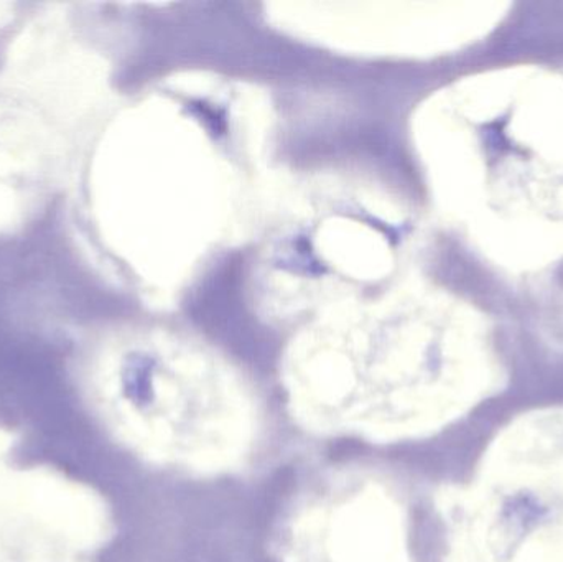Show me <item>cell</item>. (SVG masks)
<instances>
[{"mask_svg":"<svg viewBox=\"0 0 563 562\" xmlns=\"http://www.w3.org/2000/svg\"><path fill=\"white\" fill-rule=\"evenodd\" d=\"M114 419L158 467L213 478L246 469L260 451L264 411L246 383L197 353H152L122 382Z\"/></svg>","mask_w":563,"mask_h":562,"instance_id":"6da1fadb","label":"cell"},{"mask_svg":"<svg viewBox=\"0 0 563 562\" xmlns=\"http://www.w3.org/2000/svg\"><path fill=\"white\" fill-rule=\"evenodd\" d=\"M423 508L390 472H330L285 515L277 562H427Z\"/></svg>","mask_w":563,"mask_h":562,"instance_id":"7a4b0ae2","label":"cell"}]
</instances>
